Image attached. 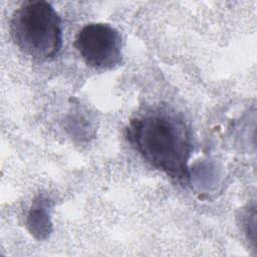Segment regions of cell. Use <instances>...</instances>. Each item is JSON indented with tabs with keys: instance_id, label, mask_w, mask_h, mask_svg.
<instances>
[{
	"instance_id": "1",
	"label": "cell",
	"mask_w": 257,
	"mask_h": 257,
	"mask_svg": "<svg viewBox=\"0 0 257 257\" xmlns=\"http://www.w3.org/2000/svg\"><path fill=\"white\" fill-rule=\"evenodd\" d=\"M125 136L133 148L154 168L187 180L193 151L191 131L184 118L167 107H157L131 119Z\"/></svg>"
},
{
	"instance_id": "2",
	"label": "cell",
	"mask_w": 257,
	"mask_h": 257,
	"mask_svg": "<svg viewBox=\"0 0 257 257\" xmlns=\"http://www.w3.org/2000/svg\"><path fill=\"white\" fill-rule=\"evenodd\" d=\"M10 33L19 50L38 61L53 59L62 47L61 19L45 1H29L17 8L11 16Z\"/></svg>"
},
{
	"instance_id": "3",
	"label": "cell",
	"mask_w": 257,
	"mask_h": 257,
	"mask_svg": "<svg viewBox=\"0 0 257 257\" xmlns=\"http://www.w3.org/2000/svg\"><path fill=\"white\" fill-rule=\"evenodd\" d=\"M74 46L84 62L94 68L110 69L121 63V36L106 23H89L76 34Z\"/></svg>"
}]
</instances>
